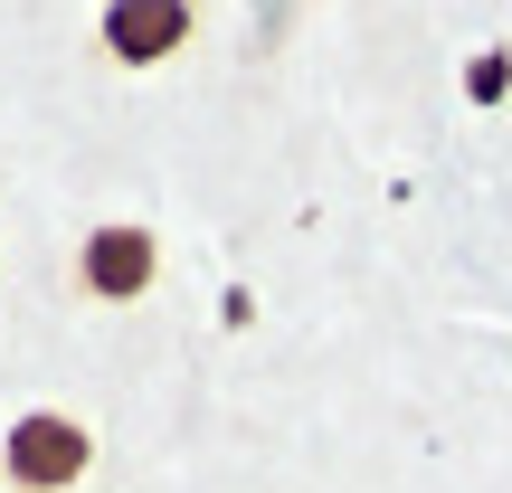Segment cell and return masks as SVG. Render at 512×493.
<instances>
[{
	"label": "cell",
	"instance_id": "3",
	"mask_svg": "<svg viewBox=\"0 0 512 493\" xmlns=\"http://www.w3.org/2000/svg\"><path fill=\"white\" fill-rule=\"evenodd\" d=\"M181 38H190L181 0H124V10H105V48L124 57V67H152V57H171Z\"/></svg>",
	"mask_w": 512,
	"mask_h": 493
},
{
	"label": "cell",
	"instance_id": "1",
	"mask_svg": "<svg viewBox=\"0 0 512 493\" xmlns=\"http://www.w3.org/2000/svg\"><path fill=\"white\" fill-rule=\"evenodd\" d=\"M0 465H10L19 493H67L95 465V437L67 418V408H29V418L10 427V456H0Z\"/></svg>",
	"mask_w": 512,
	"mask_h": 493
},
{
	"label": "cell",
	"instance_id": "2",
	"mask_svg": "<svg viewBox=\"0 0 512 493\" xmlns=\"http://www.w3.org/2000/svg\"><path fill=\"white\" fill-rule=\"evenodd\" d=\"M76 266H86V294H105V304H133V294L152 285V266H162V247H152V228H95Z\"/></svg>",
	"mask_w": 512,
	"mask_h": 493
}]
</instances>
